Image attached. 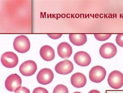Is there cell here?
I'll use <instances>...</instances> for the list:
<instances>
[{"instance_id": "1", "label": "cell", "mask_w": 123, "mask_h": 93, "mask_svg": "<svg viewBox=\"0 0 123 93\" xmlns=\"http://www.w3.org/2000/svg\"><path fill=\"white\" fill-rule=\"evenodd\" d=\"M30 42L29 39L25 35H20L16 37L13 42V48L17 52L25 53L30 49Z\"/></svg>"}, {"instance_id": "2", "label": "cell", "mask_w": 123, "mask_h": 93, "mask_svg": "<svg viewBox=\"0 0 123 93\" xmlns=\"http://www.w3.org/2000/svg\"><path fill=\"white\" fill-rule=\"evenodd\" d=\"M107 81L112 88L119 89L123 86V74L117 70L112 71L108 76Z\"/></svg>"}, {"instance_id": "3", "label": "cell", "mask_w": 123, "mask_h": 93, "mask_svg": "<svg viewBox=\"0 0 123 93\" xmlns=\"http://www.w3.org/2000/svg\"><path fill=\"white\" fill-rule=\"evenodd\" d=\"M22 80L17 74H13L7 77L5 81V87L10 92H16L21 87Z\"/></svg>"}, {"instance_id": "4", "label": "cell", "mask_w": 123, "mask_h": 93, "mask_svg": "<svg viewBox=\"0 0 123 93\" xmlns=\"http://www.w3.org/2000/svg\"><path fill=\"white\" fill-rule=\"evenodd\" d=\"M106 74V71L105 68L101 66H96L92 68L89 72L90 80L95 83H100L103 81Z\"/></svg>"}, {"instance_id": "5", "label": "cell", "mask_w": 123, "mask_h": 93, "mask_svg": "<svg viewBox=\"0 0 123 93\" xmlns=\"http://www.w3.org/2000/svg\"><path fill=\"white\" fill-rule=\"evenodd\" d=\"M2 64L7 68H13L18 64L17 56L12 51H7L4 53L1 58Z\"/></svg>"}, {"instance_id": "6", "label": "cell", "mask_w": 123, "mask_h": 93, "mask_svg": "<svg viewBox=\"0 0 123 93\" xmlns=\"http://www.w3.org/2000/svg\"><path fill=\"white\" fill-rule=\"evenodd\" d=\"M117 47L111 43H106L101 46L99 49V54L102 57L109 59L113 57L117 54Z\"/></svg>"}, {"instance_id": "7", "label": "cell", "mask_w": 123, "mask_h": 93, "mask_svg": "<svg viewBox=\"0 0 123 93\" xmlns=\"http://www.w3.org/2000/svg\"><path fill=\"white\" fill-rule=\"evenodd\" d=\"M53 78V72L49 68H43L40 70L37 76V82L42 85L50 84L52 81Z\"/></svg>"}, {"instance_id": "8", "label": "cell", "mask_w": 123, "mask_h": 93, "mask_svg": "<svg viewBox=\"0 0 123 93\" xmlns=\"http://www.w3.org/2000/svg\"><path fill=\"white\" fill-rule=\"evenodd\" d=\"M36 63L33 60H27L20 66L19 71L23 75L30 76L34 75L37 70Z\"/></svg>"}, {"instance_id": "9", "label": "cell", "mask_w": 123, "mask_h": 93, "mask_svg": "<svg viewBox=\"0 0 123 93\" xmlns=\"http://www.w3.org/2000/svg\"><path fill=\"white\" fill-rule=\"evenodd\" d=\"M55 70L58 74L62 75L68 74L73 72L74 65L72 62L66 59L57 64L55 67Z\"/></svg>"}, {"instance_id": "10", "label": "cell", "mask_w": 123, "mask_h": 93, "mask_svg": "<svg viewBox=\"0 0 123 93\" xmlns=\"http://www.w3.org/2000/svg\"><path fill=\"white\" fill-rule=\"evenodd\" d=\"M75 63L78 65L82 67L88 66L91 63V57L85 51H80L74 56Z\"/></svg>"}, {"instance_id": "11", "label": "cell", "mask_w": 123, "mask_h": 93, "mask_svg": "<svg viewBox=\"0 0 123 93\" xmlns=\"http://www.w3.org/2000/svg\"><path fill=\"white\" fill-rule=\"evenodd\" d=\"M57 52L60 57L66 59L72 55L73 49L68 43L62 42L58 46Z\"/></svg>"}, {"instance_id": "12", "label": "cell", "mask_w": 123, "mask_h": 93, "mask_svg": "<svg viewBox=\"0 0 123 93\" xmlns=\"http://www.w3.org/2000/svg\"><path fill=\"white\" fill-rule=\"evenodd\" d=\"M70 81L74 87L80 88L85 86L87 83V79L83 74L80 72H77L71 76Z\"/></svg>"}, {"instance_id": "13", "label": "cell", "mask_w": 123, "mask_h": 93, "mask_svg": "<svg viewBox=\"0 0 123 93\" xmlns=\"http://www.w3.org/2000/svg\"><path fill=\"white\" fill-rule=\"evenodd\" d=\"M39 54L42 58L46 61H50L55 57L54 49L49 46H43L40 48Z\"/></svg>"}, {"instance_id": "14", "label": "cell", "mask_w": 123, "mask_h": 93, "mask_svg": "<svg viewBox=\"0 0 123 93\" xmlns=\"http://www.w3.org/2000/svg\"><path fill=\"white\" fill-rule=\"evenodd\" d=\"M69 39L71 43L77 46L83 45L87 41L86 34H69Z\"/></svg>"}, {"instance_id": "15", "label": "cell", "mask_w": 123, "mask_h": 93, "mask_svg": "<svg viewBox=\"0 0 123 93\" xmlns=\"http://www.w3.org/2000/svg\"><path fill=\"white\" fill-rule=\"evenodd\" d=\"M53 93H68V91L66 86L60 84L55 87Z\"/></svg>"}, {"instance_id": "16", "label": "cell", "mask_w": 123, "mask_h": 93, "mask_svg": "<svg viewBox=\"0 0 123 93\" xmlns=\"http://www.w3.org/2000/svg\"><path fill=\"white\" fill-rule=\"evenodd\" d=\"M111 34H95L94 36L96 39L99 41H105L108 40L111 36Z\"/></svg>"}, {"instance_id": "17", "label": "cell", "mask_w": 123, "mask_h": 93, "mask_svg": "<svg viewBox=\"0 0 123 93\" xmlns=\"http://www.w3.org/2000/svg\"><path fill=\"white\" fill-rule=\"evenodd\" d=\"M116 42L119 46L123 47V34H118L117 35Z\"/></svg>"}, {"instance_id": "18", "label": "cell", "mask_w": 123, "mask_h": 93, "mask_svg": "<svg viewBox=\"0 0 123 93\" xmlns=\"http://www.w3.org/2000/svg\"><path fill=\"white\" fill-rule=\"evenodd\" d=\"M33 93H49L48 91L43 87H37L35 88Z\"/></svg>"}, {"instance_id": "19", "label": "cell", "mask_w": 123, "mask_h": 93, "mask_svg": "<svg viewBox=\"0 0 123 93\" xmlns=\"http://www.w3.org/2000/svg\"><path fill=\"white\" fill-rule=\"evenodd\" d=\"M15 93H30V91L27 88L21 87L18 91L15 92Z\"/></svg>"}, {"instance_id": "20", "label": "cell", "mask_w": 123, "mask_h": 93, "mask_svg": "<svg viewBox=\"0 0 123 93\" xmlns=\"http://www.w3.org/2000/svg\"><path fill=\"white\" fill-rule=\"evenodd\" d=\"M48 36H49L50 38L52 39H58L62 36V34H48Z\"/></svg>"}, {"instance_id": "21", "label": "cell", "mask_w": 123, "mask_h": 93, "mask_svg": "<svg viewBox=\"0 0 123 93\" xmlns=\"http://www.w3.org/2000/svg\"><path fill=\"white\" fill-rule=\"evenodd\" d=\"M89 93H100L99 92V91H98V90H93L90 91Z\"/></svg>"}, {"instance_id": "22", "label": "cell", "mask_w": 123, "mask_h": 93, "mask_svg": "<svg viewBox=\"0 0 123 93\" xmlns=\"http://www.w3.org/2000/svg\"><path fill=\"white\" fill-rule=\"evenodd\" d=\"M74 93H80V92H74Z\"/></svg>"}]
</instances>
